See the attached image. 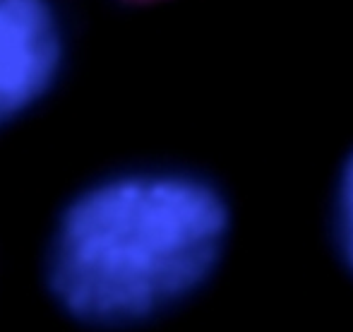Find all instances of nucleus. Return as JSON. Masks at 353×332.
<instances>
[{"mask_svg": "<svg viewBox=\"0 0 353 332\" xmlns=\"http://www.w3.org/2000/svg\"><path fill=\"white\" fill-rule=\"evenodd\" d=\"M233 212L210 178L132 168L63 205L41 257L53 304L92 330H132L192 301L231 246Z\"/></svg>", "mask_w": 353, "mask_h": 332, "instance_id": "nucleus-1", "label": "nucleus"}, {"mask_svg": "<svg viewBox=\"0 0 353 332\" xmlns=\"http://www.w3.org/2000/svg\"><path fill=\"white\" fill-rule=\"evenodd\" d=\"M65 66L56 0H0V128L32 113Z\"/></svg>", "mask_w": 353, "mask_h": 332, "instance_id": "nucleus-2", "label": "nucleus"}, {"mask_svg": "<svg viewBox=\"0 0 353 332\" xmlns=\"http://www.w3.org/2000/svg\"><path fill=\"white\" fill-rule=\"evenodd\" d=\"M330 226L332 241H334V248L339 253L341 265L353 275V147L346 155L334 183L330 207Z\"/></svg>", "mask_w": 353, "mask_h": 332, "instance_id": "nucleus-3", "label": "nucleus"}, {"mask_svg": "<svg viewBox=\"0 0 353 332\" xmlns=\"http://www.w3.org/2000/svg\"><path fill=\"white\" fill-rule=\"evenodd\" d=\"M135 3H144V0H135Z\"/></svg>", "mask_w": 353, "mask_h": 332, "instance_id": "nucleus-4", "label": "nucleus"}]
</instances>
